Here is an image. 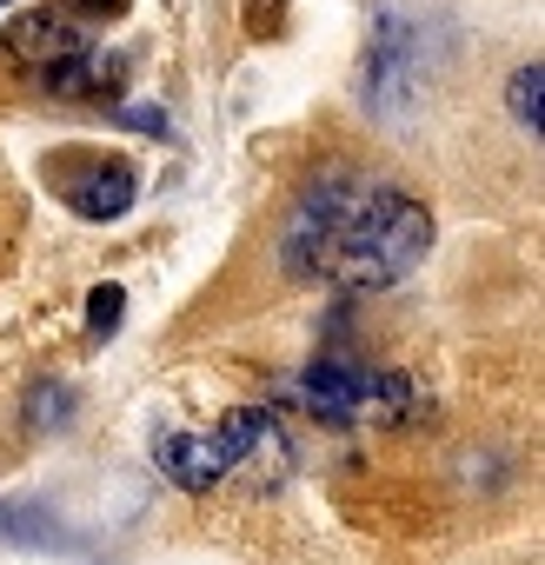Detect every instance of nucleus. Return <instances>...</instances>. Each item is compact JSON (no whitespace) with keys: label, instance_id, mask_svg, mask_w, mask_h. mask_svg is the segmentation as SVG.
<instances>
[{"label":"nucleus","instance_id":"8","mask_svg":"<svg viewBox=\"0 0 545 565\" xmlns=\"http://www.w3.org/2000/svg\"><path fill=\"white\" fill-rule=\"evenodd\" d=\"M120 320H127V287H114V279H107V287H94L87 294V340L100 347V340H114L120 333Z\"/></svg>","mask_w":545,"mask_h":565},{"label":"nucleus","instance_id":"9","mask_svg":"<svg viewBox=\"0 0 545 565\" xmlns=\"http://www.w3.org/2000/svg\"><path fill=\"white\" fill-rule=\"evenodd\" d=\"M0 539H14V545H54V525L41 519V505H0Z\"/></svg>","mask_w":545,"mask_h":565},{"label":"nucleus","instance_id":"12","mask_svg":"<svg viewBox=\"0 0 545 565\" xmlns=\"http://www.w3.org/2000/svg\"><path fill=\"white\" fill-rule=\"evenodd\" d=\"M266 14H280V0H253V21H266Z\"/></svg>","mask_w":545,"mask_h":565},{"label":"nucleus","instance_id":"3","mask_svg":"<svg viewBox=\"0 0 545 565\" xmlns=\"http://www.w3.org/2000/svg\"><path fill=\"white\" fill-rule=\"evenodd\" d=\"M272 439V413L259 406H233L213 433H167L153 446V466L180 486V492H213L233 466H246L259 446Z\"/></svg>","mask_w":545,"mask_h":565},{"label":"nucleus","instance_id":"5","mask_svg":"<svg viewBox=\"0 0 545 565\" xmlns=\"http://www.w3.org/2000/svg\"><path fill=\"white\" fill-rule=\"evenodd\" d=\"M54 186H61V200H67L81 220H120V213L140 200V173H133V160H120V153L61 160V167H54Z\"/></svg>","mask_w":545,"mask_h":565},{"label":"nucleus","instance_id":"10","mask_svg":"<svg viewBox=\"0 0 545 565\" xmlns=\"http://www.w3.org/2000/svg\"><path fill=\"white\" fill-rule=\"evenodd\" d=\"M120 120L140 127V134H167V114H160V107H120Z\"/></svg>","mask_w":545,"mask_h":565},{"label":"nucleus","instance_id":"11","mask_svg":"<svg viewBox=\"0 0 545 565\" xmlns=\"http://www.w3.org/2000/svg\"><path fill=\"white\" fill-rule=\"evenodd\" d=\"M81 8H94V14H107V21H120V14L133 8V0H81Z\"/></svg>","mask_w":545,"mask_h":565},{"label":"nucleus","instance_id":"1","mask_svg":"<svg viewBox=\"0 0 545 565\" xmlns=\"http://www.w3.org/2000/svg\"><path fill=\"white\" fill-rule=\"evenodd\" d=\"M287 273L327 279L340 294H386L432 253V213L406 186L327 173L287 220Z\"/></svg>","mask_w":545,"mask_h":565},{"label":"nucleus","instance_id":"4","mask_svg":"<svg viewBox=\"0 0 545 565\" xmlns=\"http://www.w3.org/2000/svg\"><path fill=\"white\" fill-rule=\"evenodd\" d=\"M419 87H426V28L406 8H380L373 47H366V107L399 114L419 100Z\"/></svg>","mask_w":545,"mask_h":565},{"label":"nucleus","instance_id":"2","mask_svg":"<svg viewBox=\"0 0 545 565\" xmlns=\"http://www.w3.org/2000/svg\"><path fill=\"white\" fill-rule=\"evenodd\" d=\"M300 399L327 426H360V419H413L419 386L406 373H373L360 360H313L300 373Z\"/></svg>","mask_w":545,"mask_h":565},{"label":"nucleus","instance_id":"6","mask_svg":"<svg viewBox=\"0 0 545 565\" xmlns=\"http://www.w3.org/2000/svg\"><path fill=\"white\" fill-rule=\"evenodd\" d=\"M0 41H8L28 67H41V81L61 74V67H74L81 54H94V41H87L67 14H54V8H34V14L8 21V28H0Z\"/></svg>","mask_w":545,"mask_h":565},{"label":"nucleus","instance_id":"7","mask_svg":"<svg viewBox=\"0 0 545 565\" xmlns=\"http://www.w3.org/2000/svg\"><path fill=\"white\" fill-rule=\"evenodd\" d=\"M538 87H545V67L538 61H525L512 81H505V107H512V120L538 140V127H545V114H538Z\"/></svg>","mask_w":545,"mask_h":565},{"label":"nucleus","instance_id":"13","mask_svg":"<svg viewBox=\"0 0 545 565\" xmlns=\"http://www.w3.org/2000/svg\"><path fill=\"white\" fill-rule=\"evenodd\" d=\"M0 8H8V0H0Z\"/></svg>","mask_w":545,"mask_h":565}]
</instances>
